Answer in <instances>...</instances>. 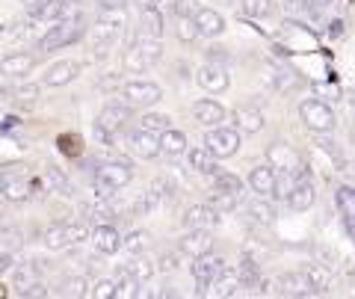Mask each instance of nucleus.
Returning <instances> with one entry per match:
<instances>
[{"label": "nucleus", "mask_w": 355, "mask_h": 299, "mask_svg": "<svg viewBox=\"0 0 355 299\" xmlns=\"http://www.w3.org/2000/svg\"><path fill=\"white\" fill-rule=\"evenodd\" d=\"M86 33L83 18H65V21H53V27H48V33L39 39V51L53 53L60 48H69L74 42H80Z\"/></svg>", "instance_id": "obj_3"}, {"label": "nucleus", "mask_w": 355, "mask_h": 299, "mask_svg": "<svg viewBox=\"0 0 355 299\" xmlns=\"http://www.w3.org/2000/svg\"><path fill=\"white\" fill-rule=\"evenodd\" d=\"M178 249L184 252V258H202V255L214 252V234L205 228H187L181 237H178Z\"/></svg>", "instance_id": "obj_12"}, {"label": "nucleus", "mask_w": 355, "mask_h": 299, "mask_svg": "<svg viewBox=\"0 0 355 299\" xmlns=\"http://www.w3.org/2000/svg\"><path fill=\"white\" fill-rule=\"evenodd\" d=\"M89 240L95 243V249L101 252V255H116V252L121 249V237H119V231L113 228V223L95 225L92 234H89Z\"/></svg>", "instance_id": "obj_20"}, {"label": "nucleus", "mask_w": 355, "mask_h": 299, "mask_svg": "<svg viewBox=\"0 0 355 299\" xmlns=\"http://www.w3.org/2000/svg\"><path fill=\"white\" fill-rule=\"evenodd\" d=\"M193 116H196L198 125L216 128V125L225 121V107H222L219 101H214V98H202V101L193 104Z\"/></svg>", "instance_id": "obj_19"}, {"label": "nucleus", "mask_w": 355, "mask_h": 299, "mask_svg": "<svg viewBox=\"0 0 355 299\" xmlns=\"http://www.w3.org/2000/svg\"><path fill=\"white\" fill-rule=\"evenodd\" d=\"M249 187H252V193H258V196H266V198H270L272 190H275V169H272L270 163L254 166V169L249 172Z\"/></svg>", "instance_id": "obj_25"}, {"label": "nucleus", "mask_w": 355, "mask_h": 299, "mask_svg": "<svg viewBox=\"0 0 355 299\" xmlns=\"http://www.w3.org/2000/svg\"><path fill=\"white\" fill-rule=\"evenodd\" d=\"M240 9L246 18L261 21V18H270L275 6H272V0H240Z\"/></svg>", "instance_id": "obj_37"}, {"label": "nucleus", "mask_w": 355, "mask_h": 299, "mask_svg": "<svg viewBox=\"0 0 355 299\" xmlns=\"http://www.w3.org/2000/svg\"><path fill=\"white\" fill-rule=\"evenodd\" d=\"M169 116H160V113H146L142 116V121H139V128L142 130H151V134H163L166 128H169Z\"/></svg>", "instance_id": "obj_43"}, {"label": "nucleus", "mask_w": 355, "mask_h": 299, "mask_svg": "<svg viewBox=\"0 0 355 299\" xmlns=\"http://www.w3.org/2000/svg\"><path fill=\"white\" fill-rule=\"evenodd\" d=\"M222 214L210 205H190L184 210V228H205V231H214L219 225Z\"/></svg>", "instance_id": "obj_16"}, {"label": "nucleus", "mask_w": 355, "mask_h": 299, "mask_svg": "<svg viewBox=\"0 0 355 299\" xmlns=\"http://www.w3.org/2000/svg\"><path fill=\"white\" fill-rule=\"evenodd\" d=\"M62 287H65V291H62L65 296H89V284H86L83 275H74V279H69Z\"/></svg>", "instance_id": "obj_48"}, {"label": "nucleus", "mask_w": 355, "mask_h": 299, "mask_svg": "<svg viewBox=\"0 0 355 299\" xmlns=\"http://www.w3.org/2000/svg\"><path fill=\"white\" fill-rule=\"evenodd\" d=\"M57 142H60V151H62V154H69V157H80V151H83V148H80V137L62 134Z\"/></svg>", "instance_id": "obj_47"}, {"label": "nucleus", "mask_w": 355, "mask_h": 299, "mask_svg": "<svg viewBox=\"0 0 355 299\" xmlns=\"http://www.w3.org/2000/svg\"><path fill=\"white\" fill-rule=\"evenodd\" d=\"M314 202H317V190H314V184L302 175V178L296 181V187L291 190V196H287V205H291V210H296V214H302V210L314 207Z\"/></svg>", "instance_id": "obj_22"}, {"label": "nucleus", "mask_w": 355, "mask_h": 299, "mask_svg": "<svg viewBox=\"0 0 355 299\" xmlns=\"http://www.w3.org/2000/svg\"><path fill=\"white\" fill-rule=\"evenodd\" d=\"M0 296H6V287L3 284H0Z\"/></svg>", "instance_id": "obj_58"}, {"label": "nucleus", "mask_w": 355, "mask_h": 299, "mask_svg": "<svg viewBox=\"0 0 355 299\" xmlns=\"http://www.w3.org/2000/svg\"><path fill=\"white\" fill-rule=\"evenodd\" d=\"M6 95H9V89H6V86H3V83H0V101H3V98H6Z\"/></svg>", "instance_id": "obj_56"}, {"label": "nucleus", "mask_w": 355, "mask_h": 299, "mask_svg": "<svg viewBox=\"0 0 355 299\" xmlns=\"http://www.w3.org/2000/svg\"><path fill=\"white\" fill-rule=\"evenodd\" d=\"M27 3H30V6H36V3H42V0H27Z\"/></svg>", "instance_id": "obj_57"}, {"label": "nucleus", "mask_w": 355, "mask_h": 299, "mask_svg": "<svg viewBox=\"0 0 355 299\" xmlns=\"http://www.w3.org/2000/svg\"><path fill=\"white\" fill-rule=\"evenodd\" d=\"M128 27V12L125 6H113V9H101V18L92 27V51L95 57H107L110 48L116 45V39L121 36V30Z\"/></svg>", "instance_id": "obj_2"}, {"label": "nucleus", "mask_w": 355, "mask_h": 299, "mask_svg": "<svg viewBox=\"0 0 355 299\" xmlns=\"http://www.w3.org/2000/svg\"><path fill=\"white\" fill-rule=\"evenodd\" d=\"M275 284H279V296H311V293H314L302 270L279 275V279H275Z\"/></svg>", "instance_id": "obj_23"}, {"label": "nucleus", "mask_w": 355, "mask_h": 299, "mask_svg": "<svg viewBox=\"0 0 355 299\" xmlns=\"http://www.w3.org/2000/svg\"><path fill=\"white\" fill-rule=\"evenodd\" d=\"M240 202V196L234 193H219V190H210V207H216L219 214H228V210H234Z\"/></svg>", "instance_id": "obj_40"}, {"label": "nucleus", "mask_w": 355, "mask_h": 299, "mask_svg": "<svg viewBox=\"0 0 355 299\" xmlns=\"http://www.w3.org/2000/svg\"><path fill=\"white\" fill-rule=\"evenodd\" d=\"M160 154L166 157H184L187 154V134L184 130H175V128H166L160 134Z\"/></svg>", "instance_id": "obj_26"}, {"label": "nucleus", "mask_w": 355, "mask_h": 299, "mask_svg": "<svg viewBox=\"0 0 355 299\" xmlns=\"http://www.w3.org/2000/svg\"><path fill=\"white\" fill-rule=\"evenodd\" d=\"M266 163L272 166L275 172H293V175H305V163H302V154H299L291 142L284 139H275L266 146Z\"/></svg>", "instance_id": "obj_7"}, {"label": "nucleus", "mask_w": 355, "mask_h": 299, "mask_svg": "<svg viewBox=\"0 0 355 299\" xmlns=\"http://www.w3.org/2000/svg\"><path fill=\"white\" fill-rule=\"evenodd\" d=\"M121 65H125L128 74H146V71L151 69V62L142 57V51H139L137 45H130V48L125 51V57H121Z\"/></svg>", "instance_id": "obj_35"}, {"label": "nucleus", "mask_w": 355, "mask_h": 299, "mask_svg": "<svg viewBox=\"0 0 355 299\" xmlns=\"http://www.w3.org/2000/svg\"><path fill=\"white\" fill-rule=\"evenodd\" d=\"M338 202H340L343 210H347V216L355 219V196H352V190H340L338 193Z\"/></svg>", "instance_id": "obj_50"}, {"label": "nucleus", "mask_w": 355, "mask_h": 299, "mask_svg": "<svg viewBox=\"0 0 355 299\" xmlns=\"http://www.w3.org/2000/svg\"><path fill=\"white\" fill-rule=\"evenodd\" d=\"M39 92L42 89H39L36 83H24V86H15V89H9V95H12L18 104H27V107L39 101Z\"/></svg>", "instance_id": "obj_41"}, {"label": "nucleus", "mask_w": 355, "mask_h": 299, "mask_svg": "<svg viewBox=\"0 0 355 299\" xmlns=\"http://www.w3.org/2000/svg\"><path fill=\"white\" fill-rule=\"evenodd\" d=\"M30 18L36 21H65V18H83L80 0H42V3L30 6Z\"/></svg>", "instance_id": "obj_9"}, {"label": "nucleus", "mask_w": 355, "mask_h": 299, "mask_svg": "<svg viewBox=\"0 0 355 299\" xmlns=\"http://www.w3.org/2000/svg\"><path fill=\"white\" fill-rule=\"evenodd\" d=\"M293 3H305V0H293Z\"/></svg>", "instance_id": "obj_59"}, {"label": "nucleus", "mask_w": 355, "mask_h": 299, "mask_svg": "<svg viewBox=\"0 0 355 299\" xmlns=\"http://www.w3.org/2000/svg\"><path fill=\"white\" fill-rule=\"evenodd\" d=\"M299 116H302L305 128L314 130V134H331L335 130V113H331V107L317 101V98H308V101L299 104Z\"/></svg>", "instance_id": "obj_8"}, {"label": "nucleus", "mask_w": 355, "mask_h": 299, "mask_svg": "<svg viewBox=\"0 0 355 299\" xmlns=\"http://www.w3.org/2000/svg\"><path fill=\"white\" fill-rule=\"evenodd\" d=\"M133 113H137V110H133L125 98H113V101H107L101 113L95 116V139L101 142V146H113Z\"/></svg>", "instance_id": "obj_1"}, {"label": "nucleus", "mask_w": 355, "mask_h": 299, "mask_svg": "<svg viewBox=\"0 0 355 299\" xmlns=\"http://www.w3.org/2000/svg\"><path fill=\"white\" fill-rule=\"evenodd\" d=\"M193 21H196L198 33H202V36H207V39H216V36H222V33H225V18H222V12H216V9L202 6V9H198V12L193 15Z\"/></svg>", "instance_id": "obj_21"}, {"label": "nucleus", "mask_w": 355, "mask_h": 299, "mask_svg": "<svg viewBox=\"0 0 355 299\" xmlns=\"http://www.w3.org/2000/svg\"><path fill=\"white\" fill-rule=\"evenodd\" d=\"M133 181V169L125 163V160H113V163H104L101 169L95 172V190L98 196H116L119 190H125V187Z\"/></svg>", "instance_id": "obj_4"}, {"label": "nucleus", "mask_w": 355, "mask_h": 299, "mask_svg": "<svg viewBox=\"0 0 355 299\" xmlns=\"http://www.w3.org/2000/svg\"><path fill=\"white\" fill-rule=\"evenodd\" d=\"M246 214L261 225H272L275 223V207H272V202H266V196L252 198V202L246 205Z\"/></svg>", "instance_id": "obj_33"}, {"label": "nucleus", "mask_w": 355, "mask_h": 299, "mask_svg": "<svg viewBox=\"0 0 355 299\" xmlns=\"http://www.w3.org/2000/svg\"><path fill=\"white\" fill-rule=\"evenodd\" d=\"M121 98H125L133 110H148L163 98V89L154 80H128L121 86Z\"/></svg>", "instance_id": "obj_10"}, {"label": "nucleus", "mask_w": 355, "mask_h": 299, "mask_svg": "<svg viewBox=\"0 0 355 299\" xmlns=\"http://www.w3.org/2000/svg\"><path fill=\"white\" fill-rule=\"evenodd\" d=\"M39 190L42 187L33 181L24 169H3L0 172V196H3L6 202L21 205V202H27V198H33V193H39Z\"/></svg>", "instance_id": "obj_5"}, {"label": "nucleus", "mask_w": 355, "mask_h": 299, "mask_svg": "<svg viewBox=\"0 0 355 299\" xmlns=\"http://www.w3.org/2000/svg\"><path fill=\"white\" fill-rule=\"evenodd\" d=\"M36 65H39V57H36V53L15 51V53H6V57L0 60V74L18 80V77H27L33 69H36Z\"/></svg>", "instance_id": "obj_15"}, {"label": "nucleus", "mask_w": 355, "mask_h": 299, "mask_svg": "<svg viewBox=\"0 0 355 299\" xmlns=\"http://www.w3.org/2000/svg\"><path fill=\"white\" fill-rule=\"evenodd\" d=\"M240 142H243V134L237 128H207V134H205V148L214 154L216 160H228V157H234V154L240 151Z\"/></svg>", "instance_id": "obj_6"}, {"label": "nucleus", "mask_w": 355, "mask_h": 299, "mask_svg": "<svg viewBox=\"0 0 355 299\" xmlns=\"http://www.w3.org/2000/svg\"><path fill=\"white\" fill-rule=\"evenodd\" d=\"M187 163H190V169L193 172H198V175H214L219 172V163H216V157L210 154L205 146H196V148H187Z\"/></svg>", "instance_id": "obj_24"}, {"label": "nucleus", "mask_w": 355, "mask_h": 299, "mask_svg": "<svg viewBox=\"0 0 355 299\" xmlns=\"http://www.w3.org/2000/svg\"><path fill=\"white\" fill-rule=\"evenodd\" d=\"M95 3L101 6V9H113V6H125L128 0H95Z\"/></svg>", "instance_id": "obj_53"}, {"label": "nucleus", "mask_w": 355, "mask_h": 299, "mask_svg": "<svg viewBox=\"0 0 355 299\" xmlns=\"http://www.w3.org/2000/svg\"><path fill=\"white\" fill-rule=\"evenodd\" d=\"M302 273H305V279L311 284V291H314V293H326V287L331 282V273H329L326 264H305Z\"/></svg>", "instance_id": "obj_32"}, {"label": "nucleus", "mask_w": 355, "mask_h": 299, "mask_svg": "<svg viewBox=\"0 0 355 299\" xmlns=\"http://www.w3.org/2000/svg\"><path fill=\"white\" fill-rule=\"evenodd\" d=\"M128 148L130 154H137L142 160H154L160 157V134H151V130L133 128L128 134Z\"/></svg>", "instance_id": "obj_14"}, {"label": "nucleus", "mask_w": 355, "mask_h": 299, "mask_svg": "<svg viewBox=\"0 0 355 299\" xmlns=\"http://www.w3.org/2000/svg\"><path fill=\"white\" fill-rule=\"evenodd\" d=\"M42 181H44V187H48V193H60V196H71L74 193L71 181L65 178V172L57 169V166H44V169H42Z\"/></svg>", "instance_id": "obj_29"}, {"label": "nucleus", "mask_w": 355, "mask_h": 299, "mask_svg": "<svg viewBox=\"0 0 355 299\" xmlns=\"http://www.w3.org/2000/svg\"><path fill=\"white\" fill-rule=\"evenodd\" d=\"M160 190H163V181H157V184H154L148 193H142V196L137 198V202L130 205V216H148L151 210H157L160 198H163V193H160Z\"/></svg>", "instance_id": "obj_30"}, {"label": "nucleus", "mask_w": 355, "mask_h": 299, "mask_svg": "<svg viewBox=\"0 0 355 299\" xmlns=\"http://www.w3.org/2000/svg\"><path fill=\"white\" fill-rule=\"evenodd\" d=\"M181 264H184V252H181V249L163 252V255H160V261H157V270H163V273H175V270H181Z\"/></svg>", "instance_id": "obj_44"}, {"label": "nucleus", "mask_w": 355, "mask_h": 299, "mask_svg": "<svg viewBox=\"0 0 355 299\" xmlns=\"http://www.w3.org/2000/svg\"><path fill=\"white\" fill-rule=\"evenodd\" d=\"M83 214H86V216H92V219H101V223H113V219L119 216V214H116V207L110 205L104 196H98L95 202L83 205Z\"/></svg>", "instance_id": "obj_34"}, {"label": "nucleus", "mask_w": 355, "mask_h": 299, "mask_svg": "<svg viewBox=\"0 0 355 299\" xmlns=\"http://www.w3.org/2000/svg\"><path fill=\"white\" fill-rule=\"evenodd\" d=\"M42 246H44V249H51V252L69 249V246H71V240H69V223L51 225V228L42 234Z\"/></svg>", "instance_id": "obj_31"}, {"label": "nucleus", "mask_w": 355, "mask_h": 299, "mask_svg": "<svg viewBox=\"0 0 355 299\" xmlns=\"http://www.w3.org/2000/svg\"><path fill=\"white\" fill-rule=\"evenodd\" d=\"M308 3H314V6L323 9V6H329V3H335V0H308Z\"/></svg>", "instance_id": "obj_54"}, {"label": "nucleus", "mask_w": 355, "mask_h": 299, "mask_svg": "<svg viewBox=\"0 0 355 299\" xmlns=\"http://www.w3.org/2000/svg\"><path fill=\"white\" fill-rule=\"evenodd\" d=\"M175 36H178V42H184V45H193V42L202 36V33H198V27H196V21H193V18H178Z\"/></svg>", "instance_id": "obj_39"}, {"label": "nucleus", "mask_w": 355, "mask_h": 299, "mask_svg": "<svg viewBox=\"0 0 355 299\" xmlns=\"http://www.w3.org/2000/svg\"><path fill=\"white\" fill-rule=\"evenodd\" d=\"M198 0H175V15L178 18H193L198 12Z\"/></svg>", "instance_id": "obj_49"}, {"label": "nucleus", "mask_w": 355, "mask_h": 299, "mask_svg": "<svg viewBox=\"0 0 355 299\" xmlns=\"http://www.w3.org/2000/svg\"><path fill=\"white\" fill-rule=\"evenodd\" d=\"M231 121H234V128L240 130V134H261L263 125H266V119L258 107H237L234 113H231Z\"/></svg>", "instance_id": "obj_17"}, {"label": "nucleus", "mask_w": 355, "mask_h": 299, "mask_svg": "<svg viewBox=\"0 0 355 299\" xmlns=\"http://www.w3.org/2000/svg\"><path fill=\"white\" fill-rule=\"evenodd\" d=\"M272 83H275V89L291 92V89H296V86H299V77L291 69H279V74H272Z\"/></svg>", "instance_id": "obj_45"}, {"label": "nucleus", "mask_w": 355, "mask_h": 299, "mask_svg": "<svg viewBox=\"0 0 355 299\" xmlns=\"http://www.w3.org/2000/svg\"><path fill=\"white\" fill-rule=\"evenodd\" d=\"M222 270H225V261L216 258V255H202V258H193V279L198 284V293H205L207 287H214L219 282Z\"/></svg>", "instance_id": "obj_11"}, {"label": "nucleus", "mask_w": 355, "mask_h": 299, "mask_svg": "<svg viewBox=\"0 0 355 299\" xmlns=\"http://www.w3.org/2000/svg\"><path fill=\"white\" fill-rule=\"evenodd\" d=\"M163 27H166V21L160 15V9L157 6H146V9H142V15H139V33H137V36L160 39L163 36Z\"/></svg>", "instance_id": "obj_27"}, {"label": "nucleus", "mask_w": 355, "mask_h": 299, "mask_svg": "<svg viewBox=\"0 0 355 299\" xmlns=\"http://www.w3.org/2000/svg\"><path fill=\"white\" fill-rule=\"evenodd\" d=\"M146 246H148V234H146V231H130L128 237H121V249H128L130 255L146 252Z\"/></svg>", "instance_id": "obj_42"}, {"label": "nucleus", "mask_w": 355, "mask_h": 299, "mask_svg": "<svg viewBox=\"0 0 355 299\" xmlns=\"http://www.w3.org/2000/svg\"><path fill=\"white\" fill-rule=\"evenodd\" d=\"M196 83L202 86L205 92L219 95V92H225L228 86H231V77H228L225 65H219V62H205L202 69L196 71Z\"/></svg>", "instance_id": "obj_13"}, {"label": "nucleus", "mask_w": 355, "mask_h": 299, "mask_svg": "<svg viewBox=\"0 0 355 299\" xmlns=\"http://www.w3.org/2000/svg\"><path fill=\"white\" fill-rule=\"evenodd\" d=\"M139 296H148V291H142V284L133 279V273L125 267L116 273V299H139Z\"/></svg>", "instance_id": "obj_28"}, {"label": "nucleus", "mask_w": 355, "mask_h": 299, "mask_svg": "<svg viewBox=\"0 0 355 299\" xmlns=\"http://www.w3.org/2000/svg\"><path fill=\"white\" fill-rule=\"evenodd\" d=\"M231 57H228V51L225 48H207V62H219V65H225Z\"/></svg>", "instance_id": "obj_51"}, {"label": "nucleus", "mask_w": 355, "mask_h": 299, "mask_svg": "<svg viewBox=\"0 0 355 299\" xmlns=\"http://www.w3.org/2000/svg\"><path fill=\"white\" fill-rule=\"evenodd\" d=\"M347 107H349V116L355 119V95H352V98H347Z\"/></svg>", "instance_id": "obj_55"}, {"label": "nucleus", "mask_w": 355, "mask_h": 299, "mask_svg": "<svg viewBox=\"0 0 355 299\" xmlns=\"http://www.w3.org/2000/svg\"><path fill=\"white\" fill-rule=\"evenodd\" d=\"M77 74H80V65L71 62V60H62V62H53L51 69L44 71L42 83H44V86H51V89H60V86H69Z\"/></svg>", "instance_id": "obj_18"}, {"label": "nucleus", "mask_w": 355, "mask_h": 299, "mask_svg": "<svg viewBox=\"0 0 355 299\" xmlns=\"http://www.w3.org/2000/svg\"><path fill=\"white\" fill-rule=\"evenodd\" d=\"M128 270L133 273V279H137V282L142 284V282H148V279H151L154 270H157V267H154V261L148 258L146 252H139V255H133V261L128 264Z\"/></svg>", "instance_id": "obj_36"}, {"label": "nucleus", "mask_w": 355, "mask_h": 299, "mask_svg": "<svg viewBox=\"0 0 355 299\" xmlns=\"http://www.w3.org/2000/svg\"><path fill=\"white\" fill-rule=\"evenodd\" d=\"M214 190L243 196V181L237 178V175H231V172H216L214 175Z\"/></svg>", "instance_id": "obj_38"}, {"label": "nucleus", "mask_w": 355, "mask_h": 299, "mask_svg": "<svg viewBox=\"0 0 355 299\" xmlns=\"http://www.w3.org/2000/svg\"><path fill=\"white\" fill-rule=\"evenodd\" d=\"M89 296H95V299H116V279H98L92 284V291H89Z\"/></svg>", "instance_id": "obj_46"}, {"label": "nucleus", "mask_w": 355, "mask_h": 299, "mask_svg": "<svg viewBox=\"0 0 355 299\" xmlns=\"http://www.w3.org/2000/svg\"><path fill=\"white\" fill-rule=\"evenodd\" d=\"M9 270H12V255H0V275H3V273H9Z\"/></svg>", "instance_id": "obj_52"}]
</instances>
